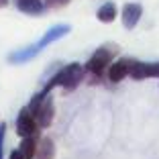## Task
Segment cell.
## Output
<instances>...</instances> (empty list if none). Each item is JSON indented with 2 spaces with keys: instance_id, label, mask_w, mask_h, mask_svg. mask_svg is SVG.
Returning a JSON list of instances; mask_svg holds the SVG:
<instances>
[{
  "instance_id": "7a4b0ae2",
  "label": "cell",
  "mask_w": 159,
  "mask_h": 159,
  "mask_svg": "<svg viewBox=\"0 0 159 159\" xmlns=\"http://www.w3.org/2000/svg\"><path fill=\"white\" fill-rule=\"evenodd\" d=\"M27 108L35 114V120H37L39 129H45L53 122V116H55V106H53V100L49 94L37 92L31 98V102L27 104Z\"/></svg>"
},
{
  "instance_id": "9a60e30c",
  "label": "cell",
  "mask_w": 159,
  "mask_h": 159,
  "mask_svg": "<svg viewBox=\"0 0 159 159\" xmlns=\"http://www.w3.org/2000/svg\"><path fill=\"white\" fill-rule=\"evenodd\" d=\"M4 137H6V125L0 122V159H4Z\"/></svg>"
},
{
  "instance_id": "2e32d148",
  "label": "cell",
  "mask_w": 159,
  "mask_h": 159,
  "mask_svg": "<svg viewBox=\"0 0 159 159\" xmlns=\"http://www.w3.org/2000/svg\"><path fill=\"white\" fill-rule=\"evenodd\" d=\"M8 159H25V157L20 155L19 149H12V151H10V155H8Z\"/></svg>"
},
{
  "instance_id": "9c48e42d",
  "label": "cell",
  "mask_w": 159,
  "mask_h": 159,
  "mask_svg": "<svg viewBox=\"0 0 159 159\" xmlns=\"http://www.w3.org/2000/svg\"><path fill=\"white\" fill-rule=\"evenodd\" d=\"M43 49L37 45V43H33V45H27L23 47V49H16V51H12L8 55V63H14V66H23V63H27V61L35 59V57L41 53Z\"/></svg>"
},
{
  "instance_id": "52a82bcc",
  "label": "cell",
  "mask_w": 159,
  "mask_h": 159,
  "mask_svg": "<svg viewBox=\"0 0 159 159\" xmlns=\"http://www.w3.org/2000/svg\"><path fill=\"white\" fill-rule=\"evenodd\" d=\"M141 16H143V6H141L139 2H126V4L122 6V10H120L122 25H125V29H129V31L139 25Z\"/></svg>"
},
{
  "instance_id": "8fae6325",
  "label": "cell",
  "mask_w": 159,
  "mask_h": 159,
  "mask_svg": "<svg viewBox=\"0 0 159 159\" xmlns=\"http://www.w3.org/2000/svg\"><path fill=\"white\" fill-rule=\"evenodd\" d=\"M55 157V143L49 137H41L37 141V153L35 159H53Z\"/></svg>"
},
{
  "instance_id": "5b68a950",
  "label": "cell",
  "mask_w": 159,
  "mask_h": 159,
  "mask_svg": "<svg viewBox=\"0 0 159 159\" xmlns=\"http://www.w3.org/2000/svg\"><path fill=\"white\" fill-rule=\"evenodd\" d=\"M14 129L19 133V137H33L37 135L39 131V125L35 120V114L29 110V108H23L16 116V122H14Z\"/></svg>"
},
{
  "instance_id": "4fadbf2b",
  "label": "cell",
  "mask_w": 159,
  "mask_h": 159,
  "mask_svg": "<svg viewBox=\"0 0 159 159\" xmlns=\"http://www.w3.org/2000/svg\"><path fill=\"white\" fill-rule=\"evenodd\" d=\"M37 135L33 137H23V143H20L19 151L25 159H35V153H37Z\"/></svg>"
},
{
  "instance_id": "8992f818",
  "label": "cell",
  "mask_w": 159,
  "mask_h": 159,
  "mask_svg": "<svg viewBox=\"0 0 159 159\" xmlns=\"http://www.w3.org/2000/svg\"><path fill=\"white\" fill-rule=\"evenodd\" d=\"M70 31H71V27L67 23H59V25H53V27H49L43 33V37L37 41V45L41 47V49H45L47 45H51V43H55V41H59V39H63L66 35H70Z\"/></svg>"
},
{
  "instance_id": "ba28073f",
  "label": "cell",
  "mask_w": 159,
  "mask_h": 159,
  "mask_svg": "<svg viewBox=\"0 0 159 159\" xmlns=\"http://www.w3.org/2000/svg\"><path fill=\"white\" fill-rule=\"evenodd\" d=\"M131 61L133 59H129V57H122V59H118V61H112V63L108 66V70H106L108 80H110L112 84H118V82H122L125 78H129Z\"/></svg>"
},
{
  "instance_id": "277c9868",
  "label": "cell",
  "mask_w": 159,
  "mask_h": 159,
  "mask_svg": "<svg viewBox=\"0 0 159 159\" xmlns=\"http://www.w3.org/2000/svg\"><path fill=\"white\" fill-rule=\"evenodd\" d=\"M129 78L133 80H147V78H159V61H131Z\"/></svg>"
},
{
  "instance_id": "e0dca14e",
  "label": "cell",
  "mask_w": 159,
  "mask_h": 159,
  "mask_svg": "<svg viewBox=\"0 0 159 159\" xmlns=\"http://www.w3.org/2000/svg\"><path fill=\"white\" fill-rule=\"evenodd\" d=\"M6 4H8V0H0V8H4Z\"/></svg>"
},
{
  "instance_id": "6da1fadb",
  "label": "cell",
  "mask_w": 159,
  "mask_h": 159,
  "mask_svg": "<svg viewBox=\"0 0 159 159\" xmlns=\"http://www.w3.org/2000/svg\"><path fill=\"white\" fill-rule=\"evenodd\" d=\"M84 75H86V67L82 66V63H78V61H71V63L63 66L61 70H57L55 74L49 78V82L41 88V92L49 94L53 88H57V86H59L61 90H74V88L80 86V82L84 80Z\"/></svg>"
},
{
  "instance_id": "7c38bea8",
  "label": "cell",
  "mask_w": 159,
  "mask_h": 159,
  "mask_svg": "<svg viewBox=\"0 0 159 159\" xmlns=\"http://www.w3.org/2000/svg\"><path fill=\"white\" fill-rule=\"evenodd\" d=\"M116 16H118V10H116V4H114V2H104V4L96 10V19H98L100 23H112Z\"/></svg>"
},
{
  "instance_id": "30bf717a",
  "label": "cell",
  "mask_w": 159,
  "mask_h": 159,
  "mask_svg": "<svg viewBox=\"0 0 159 159\" xmlns=\"http://www.w3.org/2000/svg\"><path fill=\"white\" fill-rule=\"evenodd\" d=\"M14 6H16L20 12L29 14V16H41L47 10L43 0H14Z\"/></svg>"
},
{
  "instance_id": "5bb4252c",
  "label": "cell",
  "mask_w": 159,
  "mask_h": 159,
  "mask_svg": "<svg viewBox=\"0 0 159 159\" xmlns=\"http://www.w3.org/2000/svg\"><path fill=\"white\" fill-rule=\"evenodd\" d=\"M47 8H61V6H67L70 0H43Z\"/></svg>"
},
{
  "instance_id": "3957f363",
  "label": "cell",
  "mask_w": 159,
  "mask_h": 159,
  "mask_svg": "<svg viewBox=\"0 0 159 159\" xmlns=\"http://www.w3.org/2000/svg\"><path fill=\"white\" fill-rule=\"evenodd\" d=\"M118 53V47L116 45H102L100 49H96V51L92 53V57L88 59V63H86V71L88 74H92L94 78H100L102 74H106L108 66L112 63V57Z\"/></svg>"
}]
</instances>
